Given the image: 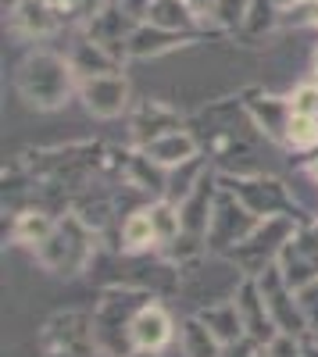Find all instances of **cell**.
Masks as SVG:
<instances>
[{"label":"cell","mask_w":318,"mask_h":357,"mask_svg":"<svg viewBox=\"0 0 318 357\" xmlns=\"http://www.w3.org/2000/svg\"><path fill=\"white\" fill-rule=\"evenodd\" d=\"M208 175L204 168V158H193L186 165H176V168H168V183H165V200L172 204H183L197 186H200V178Z\"/></svg>","instance_id":"obj_25"},{"label":"cell","mask_w":318,"mask_h":357,"mask_svg":"<svg viewBox=\"0 0 318 357\" xmlns=\"http://www.w3.org/2000/svg\"><path fill=\"white\" fill-rule=\"evenodd\" d=\"M315 340H318V333H315Z\"/></svg>","instance_id":"obj_43"},{"label":"cell","mask_w":318,"mask_h":357,"mask_svg":"<svg viewBox=\"0 0 318 357\" xmlns=\"http://www.w3.org/2000/svg\"><path fill=\"white\" fill-rule=\"evenodd\" d=\"M86 25V36L90 40H97L104 50H111L119 61H126L129 57V40H132V33H136V18L132 15H126L114 0H107V4L97 11V15H90L82 22Z\"/></svg>","instance_id":"obj_10"},{"label":"cell","mask_w":318,"mask_h":357,"mask_svg":"<svg viewBox=\"0 0 318 357\" xmlns=\"http://www.w3.org/2000/svg\"><path fill=\"white\" fill-rule=\"evenodd\" d=\"M197 36L190 33H172V29H161V25H151V22H139L136 33L129 40V57H161L168 50H176L183 43H193Z\"/></svg>","instance_id":"obj_18"},{"label":"cell","mask_w":318,"mask_h":357,"mask_svg":"<svg viewBox=\"0 0 318 357\" xmlns=\"http://www.w3.org/2000/svg\"><path fill=\"white\" fill-rule=\"evenodd\" d=\"M197 318L204 321V325H208V329H211V333H215V336H218L225 347L247 336L236 301H222V304H211V307H204V311H197Z\"/></svg>","instance_id":"obj_22"},{"label":"cell","mask_w":318,"mask_h":357,"mask_svg":"<svg viewBox=\"0 0 318 357\" xmlns=\"http://www.w3.org/2000/svg\"><path fill=\"white\" fill-rule=\"evenodd\" d=\"M54 225H57V222L43 211V207H29V211H22V215L15 218V240L36 250L47 236L54 232Z\"/></svg>","instance_id":"obj_26"},{"label":"cell","mask_w":318,"mask_h":357,"mask_svg":"<svg viewBox=\"0 0 318 357\" xmlns=\"http://www.w3.org/2000/svg\"><path fill=\"white\" fill-rule=\"evenodd\" d=\"M40 354L43 357H104L93 340V314L86 311L54 314L40 333Z\"/></svg>","instance_id":"obj_5"},{"label":"cell","mask_w":318,"mask_h":357,"mask_svg":"<svg viewBox=\"0 0 318 357\" xmlns=\"http://www.w3.org/2000/svg\"><path fill=\"white\" fill-rule=\"evenodd\" d=\"M158 357H186V350H183V343L176 340V343H168V347H165Z\"/></svg>","instance_id":"obj_39"},{"label":"cell","mask_w":318,"mask_h":357,"mask_svg":"<svg viewBox=\"0 0 318 357\" xmlns=\"http://www.w3.org/2000/svg\"><path fill=\"white\" fill-rule=\"evenodd\" d=\"M257 225H262V218H257L236 193H229V190L218 186L215 211H211V225H208V250L229 254L236 243H243Z\"/></svg>","instance_id":"obj_7"},{"label":"cell","mask_w":318,"mask_h":357,"mask_svg":"<svg viewBox=\"0 0 318 357\" xmlns=\"http://www.w3.org/2000/svg\"><path fill=\"white\" fill-rule=\"evenodd\" d=\"M218 186L236 193L257 218H275V215H290L297 218V204L290 197V186L279 183V178H265V175H218Z\"/></svg>","instance_id":"obj_6"},{"label":"cell","mask_w":318,"mask_h":357,"mask_svg":"<svg viewBox=\"0 0 318 357\" xmlns=\"http://www.w3.org/2000/svg\"><path fill=\"white\" fill-rule=\"evenodd\" d=\"M297 218L290 215H275V218H262V225H257L243 243H236L233 250H229L225 257L233 261L243 275H257V272H265L268 264H275L282 243L290 240V236L297 232Z\"/></svg>","instance_id":"obj_4"},{"label":"cell","mask_w":318,"mask_h":357,"mask_svg":"<svg viewBox=\"0 0 318 357\" xmlns=\"http://www.w3.org/2000/svg\"><path fill=\"white\" fill-rule=\"evenodd\" d=\"M151 218H154V232H158V247L172 250L179 243V236H183V211H179V204L158 197L151 204Z\"/></svg>","instance_id":"obj_24"},{"label":"cell","mask_w":318,"mask_h":357,"mask_svg":"<svg viewBox=\"0 0 318 357\" xmlns=\"http://www.w3.org/2000/svg\"><path fill=\"white\" fill-rule=\"evenodd\" d=\"M147 22L161 25V29H172V33H190V36H200L211 25L190 8V0H154Z\"/></svg>","instance_id":"obj_17"},{"label":"cell","mask_w":318,"mask_h":357,"mask_svg":"<svg viewBox=\"0 0 318 357\" xmlns=\"http://www.w3.org/2000/svg\"><path fill=\"white\" fill-rule=\"evenodd\" d=\"M257 357H268V354H265V347H262V354H257Z\"/></svg>","instance_id":"obj_42"},{"label":"cell","mask_w":318,"mask_h":357,"mask_svg":"<svg viewBox=\"0 0 318 357\" xmlns=\"http://www.w3.org/2000/svg\"><path fill=\"white\" fill-rule=\"evenodd\" d=\"M93 240H97V232H90L72 215L65 222H57L54 232L36 247V261L54 275H75L93 261V250H97Z\"/></svg>","instance_id":"obj_3"},{"label":"cell","mask_w":318,"mask_h":357,"mask_svg":"<svg viewBox=\"0 0 318 357\" xmlns=\"http://www.w3.org/2000/svg\"><path fill=\"white\" fill-rule=\"evenodd\" d=\"M290 197L297 204V211L308 218H318V175L304 165L301 172H294L290 178Z\"/></svg>","instance_id":"obj_27"},{"label":"cell","mask_w":318,"mask_h":357,"mask_svg":"<svg viewBox=\"0 0 318 357\" xmlns=\"http://www.w3.org/2000/svg\"><path fill=\"white\" fill-rule=\"evenodd\" d=\"M139 151L147 158H154L158 165H165V168H176V165H186V161L200 158V143H197L193 132L176 129V132H165V136L151 139L147 146H139Z\"/></svg>","instance_id":"obj_16"},{"label":"cell","mask_w":318,"mask_h":357,"mask_svg":"<svg viewBox=\"0 0 318 357\" xmlns=\"http://www.w3.org/2000/svg\"><path fill=\"white\" fill-rule=\"evenodd\" d=\"M147 301H154L147 289H136V286H126V282L107 289L97 301V307L90 314H93V340H97L104 357L136 354V347H132V318L139 314V307Z\"/></svg>","instance_id":"obj_2"},{"label":"cell","mask_w":318,"mask_h":357,"mask_svg":"<svg viewBox=\"0 0 318 357\" xmlns=\"http://www.w3.org/2000/svg\"><path fill=\"white\" fill-rule=\"evenodd\" d=\"M257 354H262V343H254L250 336H243V340L225 347V357H257Z\"/></svg>","instance_id":"obj_35"},{"label":"cell","mask_w":318,"mask_h":357,"mask_svg":"<svg viewBox=\"0 0 318 357\" xmlns=\"http://www.w3.org/2000/svg\"><path fill=\"white\" fill-rule=\"evenodd\" d=\"M247 11H250V0H218L215 11H211V25L218 29H243L247 22Z\"/></svg>","instance_id":"obj_30"},{"label":"cell","mask_w":318,"mask_h":357,"mask_svg":"<svg viewBox=\"0 0 318 357\" xmlns=\"http://www.w3.org/2000/svg\"><path fill=\"white\" fill-rule=\"evenodd\" d=\"M68 61H72V68H75L79 82H82V79H93V75H111V72H122V61H119V57H114L111 50H104L97 40H90L86 33H82V40L72 47Z\"/></svg>","instance_id":"obj_19"},{"label":"cell","mask_w":318,"mask_h":357,"mask_svg":"<svg viewBox=\"0 0 318 357\" xmlns=\"http://www.w3.org/2000/svg\"><path fill=\"white\" fill-rule=\"evenodd\" d=\"M243 111L254 122V129H262L268 139L286 146V126H290V114H294L290 97H286V100L282 97H250L243 104Z\"/></svg>","instance_id":"obj_15"},{"label":"cell","mask_w":318,"mask_h":357,"mask_svg":"<svg viewBox=\"0 0 318 357\" xmlns=\"http://www.w3.org/2000/svg\"><path fill=\"white\" fill-rule=\"evenodd\" d=\"M236 307H240V318H243V329H247V336L254 340V343H272V336L279 333L275 329V321H272V311H268V304H265V293H262V286H257V279L254 275H247V279H240V286H236Z\"/></svg>","instance_id":"obj_12"},{"label":"cell","mask_w":318,"mask_h":357,"mask_svg":"<svg viewBox=\"0 0 318 357\" xmlns=\"http://www.w3.org/2000/svg\"><path fill=\"white\" fill-rule=\"evenodd\" d=\"M11 29L22 36H50L61 29V22L50 15V8L43 0H18L11 11Z\"/></svg>","instance_id":"obj_20"},{"label":"cell","mask_w":318,"mask_h":357,"mask_svg":"<svg viewBox=\"0 0 318 357\" xmlns=\"http://www.w3.org/2000/svg\"><path fill=\"white\" fill-rule=\"evenodd\" d=\"M119 240H122V250H126V254H143V250H154V247H158V232H154V218H151V204H143V207H136V211L126 215Z\"/></svg>","instance_id":"obj_21"},{"label":"cell","mask_w":318,"mask_h":357,"mask_svg":"<svg viewBox=\"0 0 318 357\" xmlns=\"http://www.w3.org/2000/svg\"><path fill=\"white\" fill-rule=\"evenodd\" d=\"M297 301H301V311L308 318V329L318 333V279L308 282L304 289H297Z\"/></svg>","instance_id":"obj_34"},{"label":"cell","mask_w":318,"mask_h":357,"mask_svg":"<svg viewBox=\"0 0 318 357\" xmlns=\"http://www.w3.org/2000/svg\"><path fill=\"white\" fill-rule=\"evenodd\" d=\"M179 343H183L186 357H225V343H222V340H218V336H215L197 314L183 321Z\"/></svg>","instance_id":"obj_23"},{"label":"cell","mask_w":318,"mask_h":357,"mask_svg":"<svg viewBox=\"0 0 318 357\" xmlns=\"http://www.w3.org/2000/svg\"><path fill=\"white\" fill-rule=\"evenodd\" d=\"M168 343H176V321L158 301H147L132 318V347L143 354H161Z\"/></svg>","instance_id":"obj_13"},{"label":"cell","mask_w":318,"mask_h":357,"mask_svg":"<svg viewBox=\"0 0 318 357\" xmlns=\"http://www.w3.org/2000/svg\"><path fill=\"white\" fill-rule=\"evenodd\" d=\"M126 15H132L136 22H147V15H151V4L154 0H114Z\"/></svg>","instance_id":"obj_36"},{"label":"cell","mask_w":318,"mask_h":357,"mask_svg":"<svg viewBox=\"0 0 318 357\" xmlns=\"http://www.w3.org/2000/svg\"><path fill=\"white\" fill-rule=\"evenodd\" d=\"M15 86H18V97L29 107L57 111L72 97V89H79V75H75V68H72V61L65 54L36 50V54H29L25 61L18 65Z\"/></svg>","instance_id":"obj_1"},{"label":"cell","mask_w":318,"mask_h":357,"mask_svg":"<svg viewBox=\"0 0 318 357\" xmlns=\"http://www.w3.org/2000/svg\"><path fill=\"white\" fill-rule=\"evenodd\" d=\"M43 4L50 8V15H54L57 22H61V29L72 25V22H86V18H90L86 0H43Z\"/></svg>","instance_id":"obj_31"},{"label":"cell","mask_w":318,"mask_h":357,"mask_svg":"<svg viewBox=\"0 0 318 357\" xmlns=\"http://www.w3.org/2000/svg\"><path fill=\"white\" fill-rule=\"evenodd\" d=\"M129 357H158V354H143V350H136V354H129Z\"/></svg>","instance_id":"obj_41"},{"label":"cell","mask_w":318,"mask_h":357,"mask_svg":"<svg viewBox=\"0 0 318 357\" xmlns=\"http://www.w3.org/2000/svg\"><path fill=\"white\" fill-rule=\"evenodd\" d=\"M290 107L301 111V114H318V79L301 82L294 89V93H290Z\"/></svg>","instance_id":"obj_33"},{"label":"cell","mask_w":318,"mask_h":357,"mask_svg":"<svg viewBox=\"0 0 318 357\" xmlns=\"http://www.w3.org/2000/svg\"><path fill=\"white\" fill-rule=\"evenodd\" d=\"M268 357H304V336L294 333H275L272 343H265Z\"/></svg>","instance_id":"obj_32"},{"label":"cell","mask_w":318,"mask_h":357,"mask_svg":"<svg viewBox=\"0 0 318 357\" xmlns=\"http://www.w3.org/2000/svg\"><path fill=\"white\" fill-rule=\"evenodd\" d=\"M79 97L93 118H119L129 111V79L122 72L93 75L79 82Z\"/></svg>","instance_id":"obj_11"},{"label":"cell","mask_w":318,"mask_h":357,"mask_svg":"<svg viewBox=\"0 0 318 357\" xmlns=\"http://www.w3.org/2000/svg\"><path fill=\"white\" fill-rule=\"evenodd\" d=\"M129 126H132L136 146H147L151 139H158V136H165V132L183 129V126H179V114L172 111L168 104H161V100H143V104L132 111Z\"/></svg>","instance_id":"obj_14"},{"label":"cell","mask_w":318,"mask_h":357,"mask_svg":"<svg viewBox=\"0 0 318 357\" xmlns=\"http://www.w3.org/2000/svg\"><path fill=\"white\" fill-rule=\"evenodd\" d=\"M275 264L282 268V279L294 289H304L318 279V229H297L290 240L282 243Z\"/></svg>","instance_id":"obj_9"},{"label":"cell","mask_w":318,"mask_h":357,"mask_svg":"<svg viewBox=\"0 0 318 357\" xmlns=\"http://www.w3.org/2000/svg\"><path fill=\"white\" fill-rule=\"evenodd\" d=\"M254 279H257V286H262V293H265V304L272 311V321H275L279 333H294V336L311 333L308 329V318L301 311V301H297V289L282 279V268L279 264H268L265 272H257Z\"/></svg>","instance_id":"obj_8"},{"label":"cell","mask_w":318,"mask_h":357,"mask_svg":"<svg viewBox=\"0 0 318 357\" xmlns=\"http://www.w3.org/2000/svg\"><path fill=\"white\" fill-rule=\"evenodd\" d=\"M86 229L90 232H104L107 225H111V215H114V207H111V200L107 197H82L79 204H75V211H72Z\"/></svg>","instance_id":"obj_28"},{"label":"cell","mask_w":318,"mask_h":357,"mask_svg":"<svg viewBox=\"0 0 318 357\" xmlns=\"http://www.w3.org/2000/svg\"><path fill=\"white\" fill-rule=\"evenodd\" d=\"M304 357H318V340H315V333H304Z\"/></svg>","instance_id":"obj_38"},{"label":"cell","mask_w":318,"mask_h":357,"mask_svg":"<svg viewBox=\"0 0 318 357\" xmlns=\"http://www.w3.org/2000/svg\"><path fill=\"white\" fill-rule=\"evenodd\" d=\"M215 4H218V0H190V8H193L200 18H204V22H211V11H215Z\"/></svg>","instance_id":"obj_37"},{"label":"cell","mask_w":318,"mask_h":357,"mask_svg":"<svg viewBox=\"0 0 318 357\" xmlns=\"http://www.w3.org/2000/svg\"><path fill=\"white\" fill-rule=\"evenodd\" d=\"M286 146L294 151H315L318 146V114H290V126H286Z\"/></svg>","instance_id":"obj_29"},{"label":"cell","mask_w":318,"mask_h":357,"mask_svg":"<svg viewBox=\"0 0 318 357\" xmlns=\"http://www.w3.org/2000/svg\"><path fill=\"white\" fill-rule=\"evenodd\" d=\"M308 168H311V172L318 175V158H311V161H308Z\"/></svg>","instance_id":"obj_40"}]
</instances>
